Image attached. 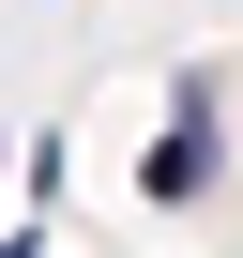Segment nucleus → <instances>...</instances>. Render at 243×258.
Here are the masks:
<instances>
[{
  "instance_id": "1",
  "label": "nucleus",
  "mask_w": 243,
  "mask_h": 258,
  "mask_svg": "<svg viewBox=\"0 0 243 258\" xmlns=\"http://www.w3.org/2000/svg\"><path fill=\"white\" fill-rule=\"evenodd\" d=\"M198 182H213V76H183V121H167V152H152V198H167V213H183Z\"/></svg>"
}]
</instances>
